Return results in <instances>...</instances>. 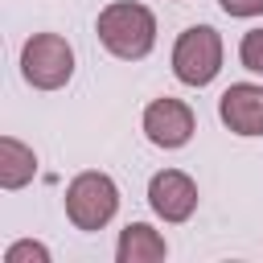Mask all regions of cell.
I'll use <instances>...</instances> for the list:
<instances>
[{
    "instance_id": "obj_12",
    "label": "cell",
    "mask_w": 263,
    "mask_h": 263,
    "mask_svg": "<svg viewBox=\"0 0 263 263\" xmlns=\"http://www.w3.org/2000/svg\"><path fill=\"white\" fill-rule=\"evenodd\" d=\"M226 16H263V0H218Z\"/></svg>"
},
{
    "instance_id": "obj_3",
    "label": "cell",
    "mask_w": 263,
    "mask_h": 263,
    "mask_svg": "<svg viewBox=\"0 0 263 263\" xmlns=\"http://www.w3.org/2000/svg\"><path fill=\"white\" fill-rule=\"evenodd\" d=\"M21 74L37 90H58L74 74V49L62 33H33L21 49Z\"/></svg>"
},
{
    "instance_id": "obj_4",
    "label": "cell",
    "mask_w": 263,
    "mask_h": 263,
    "mask_svg": "<svg viewBox=\"0 0 263 263\" xmlns=\"http://www.w3.org/2000/svg\"><path fill=\"white\" fill-rule=\"evenodd\" d=\"M222 70V37L210 25H189L173 45V74L185 86H210Z\"/></svg>"
},
{
    "instance_id": "obj_10",
    "label": "cell",
    "mask_w": 263,
    "mask_h": 263,
    "mask_svg": "<svg viewBox=\"0 0 263 263\" xmlns=\"http://www.w3.org/2000/svg\"><path fill=\"white\" fill-rule=\"evenodd\" d=\"M4 263H49V251L41 242H33V238H21V242H12L4 251Z\"/></svg>"
},
{
    "instance_id": "obj_7",
    "label": "cell",
    "mask_w": 263,
    "mask_h": 263,
    "mask_svg": "<svg viewBox=\"0 0 263 263\" xmlns=\"http://www.w3.org/2000/svg\"><path fill=\"white\" fill-rule=\"evenodd\" d=\"M218 115L234 136H263V86L234 82L218 99Z\"/></svg>"
},
{
    "instance_id": "obj_6",
    "label": "cell",
    "mask_w": 263,
    "mask_h": 263,
    "mask_svg": "<svg viewBox=\"0 0 263 263\" xmlns=\"http://www.w3.org/2000/svg\"><path fill=\"white\" fill-rule=\"evenodd\" d=\"M148 205H152V214L164 218V222H185V218H193V210H197V185H193V177L181 173V168H160V173L148 181Z\"/></svg>"
},
{
    "instance_id": "obj_2",
    "label": "cell",
    "mask_w": 263,
    "mask_h": 263,
    "mask_svg": "<svg viewBox=\"0 0 263 263\" xmlns=\"http://www.w3.org/2000/svg\"><path fill=\"white\" fill-rule=\"evenodd\" d=\"M119 210V185L107 173H78L66 185V218L78 230H103Z\"/></svg>"
},
{
    "instance_id": "obj_9",
    "label": "cell",
    "mask_w": 263,
    "mask_h": 263,
    "mask_svg": "<svg viewBox=\"0 0 263 263\" xmlns=\"http://www.w3.org/2000/svg\"><path fill=\"white\" fill-rule=\"evenodd\" d=\"M37 177V156L29 144H21L16 136L0 140V185L4 189H25Z\"/></svg>"
},
{
    "instance_id": "obj_8",
    "label": "cell",
    "mask_w": 263,
    "mask_h": 263,
    "mask_svg": "<svg viewBox=\"0 0 263 263\" xmlns=\"http://www.w3.org/2000/svg\"><path fill=\"white\" fill-rule=\"evenodd\" d=\"M168 255L164 247V234L152 230L148 222H132L119 230V242H115V259L119 263H160Z\"/></svg>"
},
{
    "instance_id": "obj_5",
    "label": "cell",
    "mask_w": 263,
    "mask_h": 263,
    "mask_svg": "<svg viewBox=\"0 0 263 263\" xmlns=\"http://www.w3.org/2000/svg\"><path fill=\"white\" fill-rule=\"evenodd\" d=\"M193 127H197V119H193L189 103H181V99L164 95L144 107V136L156 148H185L193 140Z\"/></svg>"
},
{
    "instance_id": "obj_1",
    "label": "cell",
    "mask_w": 263,
    "mask_h": 263,
    "mask_svg": "<svg viewBox=\"0 0 263 263\" xmlns=\"http://www.w3.org/2000/svg\"><path fill=\"white\" fill-rule=\"evenodd\" d=\"M95 33L107 45V53H115L123 62H140L156 45V16H152V8H144L136 0H115L99 12Z\"/></svg>"
},
{
    "instance_id": "obj_11",
    "label": "cell",
    "mask_w": 263,
    "mask_h": 263,
    "mask_svg": "<svg viewBox=\"0 0 263 263\" xmlns=\"http://www.w3.org/2000/svg\"><path fill=\"white\" fill-rule=\"evenodd\" d=\"M238 62H242L247 70L263 74V29H251V33L242 37V45H238Z\"/></svg>"
}]
</instances>
